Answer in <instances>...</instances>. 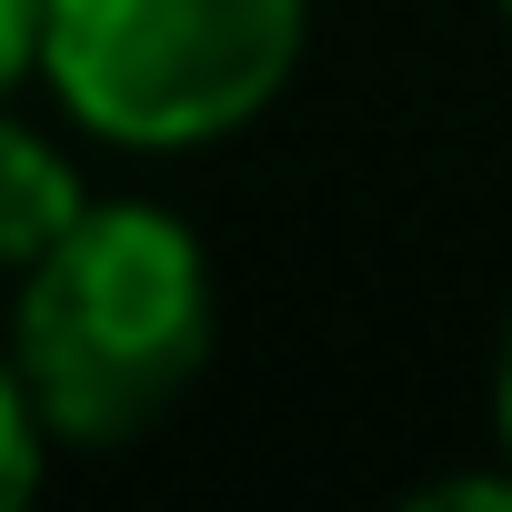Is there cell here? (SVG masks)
I'll use <instances>...</instances> for the list:
<instances>
[{"label":"cell","mask_w":512,"mask_h":512,"mask_svg":"<svg viewBox=\"0 0 512 512\" xmlns=\"http://www.w3.org/2000/svg\"><path fill=\"white\" fill-rule=\"evenodd\" d=\"M11 362L51 442L111 452L151 432L211 362V262L161 201H81L11 292Z\"/></svg>","instance_id":"cell-1"},{"label":"cell","mask_w":512,"mask_h":512,"mask_svg":"<svg viewBox=\"0 0 512 512\" xmlns=\"http://www.w3.org/2000/svg\"><path fill=\"white\" fill-rule=\"evenodd\" d=\"M312 0H41V91L111 151L251 131L302 71Z\"/></svg>","instance_id":"cell-2"},{"label":"cell","mask_w":512,"mask_h":512,"mask_svg":"<svg viewBox=\"0 0 512 512\" xmlns=\"http://www.w3.org/2000/svg\"><path fill=\"white\" fill-rule=\"evenodd\" d=\"M81 171L61 161V141H41L11 101H0V282H21L41 251L81 221Z\"/></svg>","instance_id":"cell-3"},{"label":"cell","mask_w":512,"mask_h":512,"mask_svg":"<svg viewBox=\"0 0 512 512\" xmlns=\"http://www.w3.org/2000/svg\"><path fill=\"white\" fill-rule=\"evenodd\" d=\"M41 472H51V422H41V402H31L21 362L0 352V512L31 502V492H41Z\"/></svg>","instance_id":"cell-4"},{"label":"cell","mask_w":512,"mask_h":512,"mask_svg":"<svg viewBox=\"0 0 512 512\" xmlns=\"http://www.w3.org/2000/svg\"><path fill=\"white\" fill-rule=\"evenodd\" d=\"M41 81V0H0V101Z\"/></svg>","instance_id":"cell-5"},{"label":"cell","mask_w":512,"mask_h":512,"mask_svg":"<svg viewBox=\"0 0 512 512\" xmlns=\"http://www.w3.org/2000/svg\"><path fill=\"white\" fill-rule=\"evenodd\" d=\"M492 432H502V452H512V332H502V362H492Z\"/></svg>","instance_id":"cell-6"},{"label":"cell","mask_w":512,"mask_h":512,"mask_svg":"<svg viewBox=\"0 0 512 512\" xmlns=\"http://www.w3.org/2000/svg\"><path fill=\"white\" fill-rule=\"evenodd\" d=\"M502 21H512V0H502Z\"/></svg>","instance_id":"cell-7"}]
</instances>
